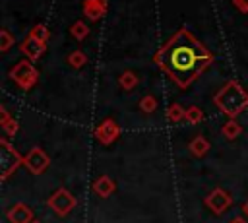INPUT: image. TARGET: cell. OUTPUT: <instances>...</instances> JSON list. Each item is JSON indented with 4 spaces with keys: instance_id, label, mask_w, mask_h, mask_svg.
<instances>
[{
    "instance_id": "cell-28",
    "label": "cell",
    "mask_w": 248,
    "mask_h": 223,
    "mask_svg": "<svg viewBox=\"0 0 248 223\" xmlns=\"http://www.w3.org/2000/svg\"><path fill=\"white\" fill-rule=\"evenodd\" d=\"M31 223H43V221H37V219H33V221H31Z\"/></svg>"
},
{
    "instance_id": "cell-11",
    "label": "cell",
    "mask_w": 248,
    "mask_h": 223,
    "mask_svg": "<svg viewBox=\"0 0 248 223\" xmlns=\"http://www.w3.org/2000/svg\"><path fill=\"white\" fill-rule=\"evenodd\" d=\"M105 10H107V0H83V14L93 21L101 19Z\"/></svg>"
},
{
    "instance_id": "cell-15",
    "label": "cell",
    "mask_w": 248,
    "mask_h": 223,
    "mask_svg": "<svg viewBox=\"0 0 248 223\" xmlns=\"http://www.w3.org/2000/svg\"><path fill=\"white\" fill-rule=\"evenodd\" d=\"M118 83H120V87L122 89H126V91H130V89H134L136 85H138V76L134 74V72H124V74H120V78H118Z\"/></svg>"
},
{
    "instance_id": "cell-18",
    "label": "cell",
    "mask_w": 248,
    "mask_h": 223,
    "mask_svg": "<svg viewBox=\"0 0 248 223\" xmlns=\"http://www.w3.org/2000/svg\"><path fill=\"white\" fill-rule=\"evenodd\" d=\"M29 35H33L35 39H39L41 43H45L46 45V41H48V37H50V33H48V29H46V25H43V23H37L33 29H31V33Z\"/></svg>"
},
{
    "instance_id": "cell-7",
    "label": "cell",
    "mask_w": 248,
    "mask_h": 223,
    "mask_svg": "<svg viewBox=\"0 0 248 223\" xmlns=\"http://www.w3.org/2000/svg\"><path fill=\"white\" fill-rule=\"evenodd\" d=\"M48 206L52 207V211L56 213V215H68L72 209H74V206H76V198L66 190V188H58L50 198H48Z\"/></svg>"
},
{
    "instance_id": "cell-10",
    "label": "cell",
    "mask_w": 248,
    "mask_h": 223,
    "mask_svg": "<svg viewBox=\"0 0 248 223\" xmlns=\"http://www.w3.org/2000/svg\"><path fill=\"white\" fill-rule=\"evenodd\" d=\"M45 43H41L39 39H35L33 35H27L25 39H23V43L19 45V50L27 56V60H37V58H41L43 56V52H45Z\"/></svg>"
},
{
    "instance_id": "cell-19",
    "label": "cell",
    "mask_w": 248,
    "mask_h": 223,
    "mask_svg": "<svg viewBox=\"0 0 248 223\" xmlns=\"http://www.w3.org/2000/svg\"><path fill=\"white\" fill-rule=\"evenodd\" d=\"M190 124H198V122H202L203 120V112H202V109L200 107H188L186 109V116H184Z\"/></svg>"
},
{
    "instance_id": "cell-22",
    "label": "cell",
    "mask_w": 248,
    "mask_h": 223,
    "mask_svg": "<svg viewBox=\"0 0 248 223\" xmlns=\"http://www.w3.org/2000/svg\"><path fill=\"white\" fill-rule=\"evenodd\" d=\"M12 45H14V37L10 35V31H8V29H2V31H0V50H2V52H6Z\"/></svg>"
},
{
    "instance_id": "cell-27",
    "label": "cell",
    "mask_w": 248,
    "mask_h": 223,
    "mask_svg": "<svg viewBox=\"0 0 248 223\" xmlns=\"http://www.w3.org/2000/svg\"><path fill=\"white\" fill-rule=\"evenodd\" d=\"M242 213H244V215L248 217V200H246V202L242 204Z\"/></svg>"
},
{
    "instance_id": "cell-16",
    "label": "cell",
    "mask_w": 248,
    "mask_h": 223,
    "mask_svg": "<svg viewBox=\"0 0 248 223\" xmlns=\"http://www.w3.org/2000/svg\"><path fill=\"white\" fill-rule=\"evenodd\" d=\"M184 116H186V109H182L180 103H172V105L167 109V118H169L170 122H178V120H182Z\"/></svg>"
},
{
    "instance_id": "cell-17",
    "label": "cell",
    "mask_w": 248,
    "mask_h": 223,
    "mask_svg": "<svg viewBox=\"0 0 248 223\" xmlns=\"http://www.w3.org/2000/svg\"><path fill=\"white\" fill-rule=\"evenodd\" d=\"M70 33H72V37H74V39H78V41H83V39L89 35V29H87V25H85L83 21H76V23L72 25Z\"/></svg>"
},
{
    "instance_id": "cell-14",
    "label": "cell",
    "mask_w": 248,
    "mask_h": 223,
    "mask_svg": "<svg viewBox=\"0 0 248 223\" xmlns=\"http://www.w3.org/2000/svg\"><path fill=\"white\" fill-rule=\"evenodd\" d=\"M240 132H242V126H240V122H236L234 118H229V120L223 124V136H225L227 140L238 138Z\"/></svg>"
},
{
    "instance_id": "cell-12",
    "label": "cell",
    "mask_w": 248,
    "mask_h": 223,
    "mask_svg": "<svg viewBox=\"0 0 248 223\" xmlns=\"http://www.w3.org/2000/svg\"><path fill=\"white\" fill-rule=\"evenodd\" d=\"M93 190H95L97 196H101V198H108V196L116 190V184H114V180H112L110 176L101 175L99 178H95V182H93Z\"/></svg>"
},
{
    "instance_id": "cell-2",
    "label": "cell",
    "mask_w": 248,
    "mask_h": 223,
    "mask_svg": "<svg viewBox=\"0 0 248 223\" xmlns=\"http://www.w3.org/2000/svg\"><path fill=\"white\" fill-rule=\"evenodd\" d=\"M215 105L221 109L223 114L234 118L248 107V93L240 87L238 81H227L215 95Z\"/></svg>"
},
{
    "instance_id": "cell-24",
    "label": "cell",
    "mask_w": 248,
    "mask_h": 223,
    "mask_svg": "<svg viewBox=\"0 0 248 223\" xmlns=\"http://www.w3.org/2000/svg\"><path fill=\"white\" fill-rule=\"evenodd\" d=\"M232 4H234L242 14H248V0H232Z\"/></svg>"
},
{
    "instance_id": "cell-21",
    "label": "cell",
    "mask_w": 248,
    "mask_h": 223,
    "mask_svg": "<svg viewBox=\"0 0 248 223\" xmlns=\"http://www.w3.org/2000/svg\"><path fill=\"white\" fill-rule=\"evenodd\" d=\"M140 109H141L143 112H153V111L157 109V99H155L153 95H145V97L140 101Z\"/></svg>"
},
{
    "instance_id": "cell-6",
    "label": "cell",
    "mask_w": 248,
    "mask_h": 223,
    "mask_svg": "<svg viewBox=\"0 0 248 223\" xmlns=\"http://www.w3.org/2000/svg\"><path fill=\"white\" fill-rule=\"evenodd\" d=\"M232 204V196L225 190V188H213L207 196H205V206L209 207L211 213L221 215L225 213Z\"/></svg>"
},
{
    "instance_id": "cell-20",
    "label": "cell",
    "mask_w": 248,
    "mask_h": 223,
    "mask_svg": "<svg viewBox=\"0 0 248 223\" xmlns=\"http://www.w3.org/2000/svg\"><path fill=\"white\" fill-rule=\"evenodd\" d=\"M68 62H70L72 68H81V66H85L87 56H85L81 50H74V52L68 56Z\"/></svg>"
},
{
    "instance_id": "cell-13",
    "label": "cell",
    "mask_w": 248,
    "mask_h": 223,
    "mask_svg": "<svg viewBox=\"0 0 248 223\" xmlns=\"http://www.w3.org/2000/svg\"><path fill=\"white\" fill-rule=\"evenodd\" d=\"M190 151H192V155H196V157H203V155L209 151V142H207L203 136H196V138L190 142Z\"/></svg>"
},
{
    "instance_id": "cell-5",
    "label": "cell",
    "mask_w": 248,
    "mask_h": 223,
    "mask_svg": "<svg viewBox=\"0 0 248 223\" xmlns=\"http://www.w3.org/2000/svg\"><path fill=\"white\" fill-rule=\"evenodd\" d=\"M23 165H25V169H27L29 173L41 175V173H45V171L48 169L50 157H48L41 147H33V149H29V151L23 155Z\"/></svg>"
},
{
    "instance_id": "cell-25",
    "label": "cell",
    "mask_w": 248,
    "mask_h": 223,
    "mask_svg": "<svg viewBox=\"0 0 248 223\" xmlns=\"http://www.w3.org/2000/svg\"><path fill=\"white\" fill-rule=\"evenodd\" d=\"M0 114H2V124H4L6 120H10V114H8V111H6V107H4V105L0 107Z\"/></svg>"
},
{
    "instance_id": "cell-23",
    "label": "cell",
    "mask_w": 248,
    "mask_h": 223,
    "mask_svg": "<svg viewBox=\"0 0 248 223\" xmlns=\"http://www.w3.org/2000/svg\"><path fill=\"white\" fill-rule=\"evenodd\" d=\"M2 128H4V132H6L8 136H16L17 130H19V124H17L14 118H10V120H6V122L2 124Z\"/></svg>"
},
{
    "instance_id": "cell-1",
    "label": "cell",
    "mask_w": 248,
    "mask_h": 223,
    "mask_svg": "<svg viewBox=\"0 0 248 223\" xmlns=\"http://www.w3.org/2000/svg\"><path fill=\"white\" fill-rule=\"evenodd\" d=\"M155 62L178 87H188L213 62V56L192 31L180 29L157 52Z\"/></svg>"
},
{
    "instance_id": "cell-4",
    "label": "cell",
    "mask_w": 248,
    "mask_h": 223,
    "mask_svg": "<svg viewBox=\"0 0 248 223\" xmlns=\"http://www.w3.org/2000/svg\"><path fill=\"white\" fill-rule=\"evenodd\" d=\"M10 80L16 81L21 89H31L37 83V80H39V72L35 70L31 60H19L10 70Z\"/></svg>"
},
{
    "instance_id": "cell-9",
    "label": "cell",
    "mask_w": 248,
    "mask_h": 223,
    "mask_svg": "<svg viewBox=\"0 0 248 223\" xmlns=\"http://www.w3.org/2000/svg\"><path fill=\"white\" fill-rule=\"evenodd\" d=\"M6 217L10 223H31L33 221V209L23 202H16L6 211Z\"/></svg>"
},
{
    "instance_id": "cell-8",
    "label": "cell",
    "mask_w": 248,
    "mask_h": 223,
    "mask_svg": "<svg viewBox=\"0 0 248 223\" xmlns=\"http://www.w3.org/2000/svg\"><path fill=\"white\" fill-rule=\"evenodd\" d=\"M118 134H120V126H118L112 118H105V120L97 126V130H95V138H97L103 145L112 143V142L118 138Z\"/></svg>"
},
{
    "instance_id": "cell-3",
    "label": "cell",
    "mask_w": 248,
    "mask_h": 223,
    "mask_svg": "<svg viewBox=\"0 0 248 223\" xmlns=\"http://www.w3.org/2000/svg\"><path fill=\"white\" fill-rule=\"evenodd\" d=\"M19 165H23V155L17 153L16 147H12V143L2 138L0 140V171H2V178L6 180Z\"/></svg>"
},
{
    "instance_id": "cell-26",
    "label": "cell",
    "mask_w": 248,
    "mask_h": 223,
    "mask_svg": "<svg viewBox=\"0 0 248 223\" xmlns=\"http://www.w3.org/2000/svg\"><path fill=\"white\" fill-rule=\"evenodd\" d=\"M229 223H248V221H246L244 217H240V215H238V217H232V219H229Z\"/></svg>"
}]
</instances>
